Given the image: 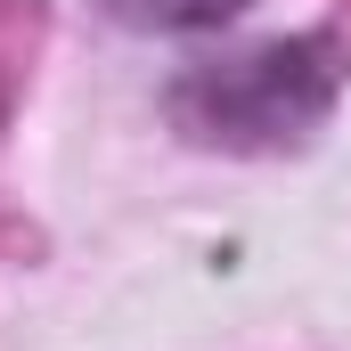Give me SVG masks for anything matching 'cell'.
<instances>
[{"label":"cell","mask_w":351,"mask_h":351,"mask_svg":"<svg viewBox=\"0 0 351 351\" xmlns=\"http://www.w3.org/2000/svg\"><path fill=\"white\" fill-rule=\"evenodd\" d=\"M131 25H156V33H204V25H229L245 0H114Z\"/></svg>","instance_id":"7a4b0ae2"},{"label":"cell","mask_w":351,"mask_h":351,"mask_svg":"<svg viewBox=\"0 0 351 351\" xmlns=\"http://www.w3.org/2000/svg\"><path fill=\"white\" fill-rule=\"evenodd\" d=\"M327 49L319 41H278V49H254L204 82H188V114L196 131L213 139H294L319 106H327Z\"/></svg>","instance_id":"6da1fadb"}]
</instances>
